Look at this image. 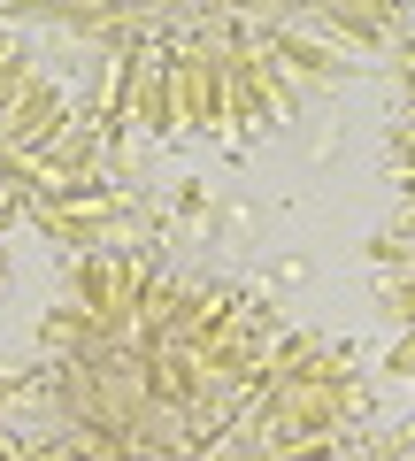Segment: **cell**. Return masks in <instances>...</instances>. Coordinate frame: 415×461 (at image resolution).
Segmentation results:
<instances>
[{"mask_svg": "<svg viewBox=\"0 0 415 461\" xmlns=\"http://www.w3.org/2000/svg\"><path fill=\"white\" fill-rule=\"evenodd\" d=\"M123 115H131L139 131H177V100H169V47L162 54H131V77H123Z\"/></svg>", "mask_w": 415, "mask_h": 461, "instance_id": "5", "label": "cell"}, {"mask_svg": "<svg viewBox=\"0 0 415 461\" xmlns=\"http://www.w3.org/2000/svg\"><path fill=\"white\" fill-rule=\"evenodd\" d=\"M323 32L347 39V47H362V54H377L384 32H392V16H384V8H323Z\"/></svg>", "mask_w": 415, "mask_h": 461, "instance_id": "8", "label": "cell"}, {"mask_svg": "<svg viewBox=\"0 0 415 461\" xmlns=\"http://www.w3.org/2000/svg\"><path fill=\"white\" fill-rule=\"evenodd\" d=\"M47 339H54V346H85V339H108V330H100L85 308H54V315H47Z\"/></svg>", "mask_w": 415, "mask_h": 461, "instance_id": "9", "label": "cell"}, {"mask_svg": "<svg viewBox=\"0 0 415 461\" xmlns=\"http://www.w3.org/2000/svg\"><path fill=\"white\" fill-rule=\"evenodd\" d=\"M0 223H8V193H0Z\"/></svg>", "mask_w": 415, "mask_h": 461, "instance_id": "13", "label": "cell"}, {"mask_svg": "<svg viewBox=\"0 0 415 461\" xmlns=\"http://www.w3.org/2000/svg\"><path fill=\"white\" fill-rule=\"evenodd\" d=\"M62 123H69V93H62V85H47V77H23L16 93H8V108H0V147H8V154H32V147H47Z\"/></svg>", "mask_w": 415, "mask_h": 461, "instance_id": "4", "label": "cell"}, {"mask_svg": "<svg viewBox=\"0 0 415 461\" xmlns=\"http://www.w3.org/2000/svg\"><path fill=\"white\" fill-rule=\"evenodd\" d=\"M362 384L354 377H300L277 393H254V438L284 446V438H338V423L354 415Z\"/></svg>", "mask_w": 415, "mask_h": 461, "instance_id": "1", "label": "cell"}, {"mask_svg": "<svg viewBox=\"0 0 415 461\" xmlns=\"http://www.w3.org/2000/svg\"><path fill=\"white\" fill-rule=\"evenodd\" d=\"M384 177H392V185H400V200H408V193H415V162H384Z\"/></svg>", "mask_w": 415, "mask_h": 461, "instance_id": "10", "label": "cell"}, {"mask_svg": "<svg viewBox=\"0 0 415 461\" xmlns=\"http://www.w3.org/2000/svg\"><path fill=\"white\" fill-rule=\"evenodd\" d=\"M269 54H277V69H293V77H308V85L338 77V54H331V47H316L308 32H269Z\"/></svg>", "mask_w": 415, "mask_h": 461, "instance_id": "7", "label": "cell"}, {"mask_svg": "<svg viewBox=\"0 0 415 461\" xmlns=\"http://www.w3.org/2000/svg\"><path fill=\"white\" fill-rule=\"evenodd\" d=\"M23 461H77L69 446H39V454H23Z\"/></svg>", "mask_w": 415, "mask_h": 461, "instance_id": "11", "label": "cell"}, {"mask_svg": "<svg viewBox=\"0 0 415 461\" xmlns=\"http://www.w3.org/2000/svg\"><path fill=\"white\" fill-rule=\"evenodd\" d=\"M169 100H177V131L239 139L231 85H223V47H216V39H177V47H169Z\"/></svg>", "mask_w": 415, "mask_h": 461, "instance_id": "2", "label": "cell"}, {"mask_svg": "<svg viewBox=\"0 0 415 461\" xmlns=\"http://www.w3.org/2000/svg\"><path fill=\"white\" fill-rule=\"evenodd\" d=\"M139 293H147V269L123 262V254H85V262H77V308L93 315L108 339H116V330H131Z\"/></svg>", "mask_w": 415, "mask_h": 461, "instance_id": "3", "label": "cell"}, {"mask_svg": "<svg viewBox=\"0 0 415 461\" xmlns=\"http://www.w3.org/2000/svg\"><path fill=\"white\" fill-rule=\"evenodd\" d=\"M408 223H415V193H408Z\"/></svg>", "mask_w": 415, "mask_h": 461, "instance_id": "14", "label": "cell"}, {"mask_svg": "<svg viewBox=\"0 0 415 461\" xmlns=\"http://www.w3.org/2000/svg\"><path fill=\"white\" fill-rule=\"evenodd\" d=\"M400 123H415V93H408V115H400Z\"/></svg>", "mask_w": 415, "mask_h": 461, "instance_id": "12", "label": "cell"}, {"mask_svg": "<svg viewBox=\"0 0 415 461\" xmlns=\"http://www.w3.org/2000/svg\"><path fill=\"white\" fill-rule=\"evenodd\" d=\"M39 230H54V239H108L116 230V215H123V200L116 193H69V200H39Z\"/></svg>", "mask_w": 415, "mask_h": 461, "instance_id": "6", "label": "cell"}]
</instances>
